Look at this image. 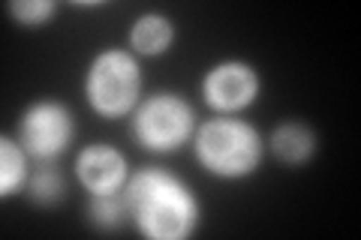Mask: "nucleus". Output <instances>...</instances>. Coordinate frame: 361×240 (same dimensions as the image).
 Listing matches in <instances>:
<instances>
[{"mask_svg":"<svg viewBox=\"0 0 361 240\" xmlns=\"http://www.w3.org/2000/svg\"><path fill=\"white\" fill-rule=\"evenodd\" d=\"M259 72L244 61H223L202 78V96L220 114H238L259 99Z\"/></svg>","mask_w":361,"mask_h":240,"instance_id":"6","label":"nucleus"},{"mask_svg":"<svg viewBox=\"0 0 361 240\" xmlns=\"http://www.w3.org/2000/svg\"><path fill=\"white\" fill-rule=\"evenodd\" d=\"M6 13L13 15L21 27H42L58 13V4H54V0H13V4H6Z\"/></svg>","mask_w":361,"mask_h":240,"instance_id":"13","label":"nucleus"},{"mask_svg":"<svg viewBox=\"0 0 361 240\" xmlns=\"http://www.w3.org/2000/svg\"><path fill=\"white\" fill-rule=\"evenodd\" d=\"M30 163L33 159L18 144V139H9V135L0 139V196L9 198V196H18L21 189H27V180L33 171Z\"/></svg>","mask_w":361,"mask_h":240,"instance_id":"10","label":"nucleus"},{"mask_svg":"<svg viewBox=\"0 0 361 240\" xmlns=\"http://www.w3.org/2000/svg\"><path fill=\"white\" fill-rule=\"evenodd\" d=\"M27 196L33 204H39V208H54L63 192H66V180L54 163H37V168L30 171V180H27Z\"/></svg>","mask_w":361,"mask_h":240,"instance_id":"12","label":"nucleus"},{"mask_svg":"<svg viewBox=\"0 0 361 240\" xmlns=\"http://www.w3.org/2000/svg\"><path fill=\"white\" fill-rule=\"evenodd\" d=\"M87 220L99 232H115L123 222L130 220V208H127V196L121 192H103V196H90L87 201Z\"/></svg>","mask_w":361,"mask_h":240,"instance_id":"11","label":"nucleus"},{"mask_svg":"<svg viewBox=\"0 0 361 240\" xmlns=\"http://www.w3.org/2000/svg\"><path fill=\"white\" fill-rule=\"evenodd\" d=\"M75 177L90 196L121 192L130 180V163L111 144H87L75 156Z\"/></svg>","mask_w":361,"mask_h":240,"instance_id":"7","label":"nucleus"},{"mask_svg":"<svg viewBox=\"0 0 361 240\" xmlns=\"http://www.w3.org/2000/svg\"><path fill=\"white\" fill-rule=\"evenodd\" d=\"M193 151L199 165L220 180H241L262 163V139L253 123L232 114L205 120L193 132Z\"/></svg>","mask_w":361,"mask_h":240,"instance_id":"2","label":"nucleus"},{"mask_svg":"<svg viewBox=\"0 0 361 240\" xmlns=\"http://www.w3.org/2000/svg\"><path fill=\"white\" fill-rule=\"evenodd\" d=\"M87 106L99 118H127L142 102V66L123 49H103L94 54L85 72Z\"/></svg>","mask_w":361,"mask_h":240,"instance_id":"3","label":"nucleus"},{"mask_svg":"<svg viewBox=\"0 0 361 240\" xmlns=\"http://www.w3.org/2000/svg\"><path fill=\"white\" fill-rule=\"evenodd\" d=\"M271 147H274L280 163L304 165L316 153V135H313V130L307 127V123L286 120L274 130V135H271Z\"/></svg>","mask_w":361,"mask_h":240,"instance_id":"9","label":"nucleus"},{"mask_svg":"<svg viewBox=\"0 0 361 240\" xmlns=\"http://www.w3.org/2000/svg\"><path fill=\"white\" fill-rule=\"evenodd\" d=\"M16 139L33 163H54L75 139V118L58 99H37L18 118Z\"/></svg>","mask_w":361,"mask_h":240,"instance_id":"5","label":"nucleus"},{"mask_svg":"<svg viewBox=\"0 0 361 240\" xmlns=\"http://www.w3.org/2000/svg\"><path fill=\"white\" fill-rule=\"evenodd\" d=\"M133 139L151 153H172L196 132V114L178 94H154L133 111Z\"/></svg>","mask_w":361,"mask_h":240,"instance_id":"4","label":"nucleus"},{"mask_svg":"<svg viewBox=\"0 0 361 240\" xmlns=\"http://www.w3.org/2000/svg\"><path fill=\"white\" fill-rule=\"evenodd\" d=\"M175 42V25L163 13H145L133 21L130 27V45L135 54L160 57Z\"/></svg>","mask_w":361,"mask_h":240,"instance_id":"8","label":"nucleus"},{"mask_svg":"<svg viewBox=\"0 0 361 240\" xmlns=\"http://www.w3.org/2000/svg\"><path fill=\"white\" fill-rule=\"evenodd\" d=\"M123 196H127L133 225L151 240H187L196 234L202 222V204L196 192L169 168H139L130 175Z\"/></svg>","mask_w":361,"mask_h":240,"instance_id":"1","label":"nucleus"}]
</instances>
